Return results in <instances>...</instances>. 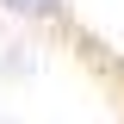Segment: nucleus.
<instances>
[{
  "mask_svg": "<svg viewBox=\"0 0 124 124\" xmlns=\"http://www.w3.org/2000/svg\"><path fill=\"white\" fill-rule=\"evenodd\" d=\"M13 19H31V25H50V19H62L68 13V0H0Z\"/></svg>",
  "mask_w": 124,
  "mask_h": 124,
  "instance_id": "1",
  "label": "nucleus"
}]
</instances>
